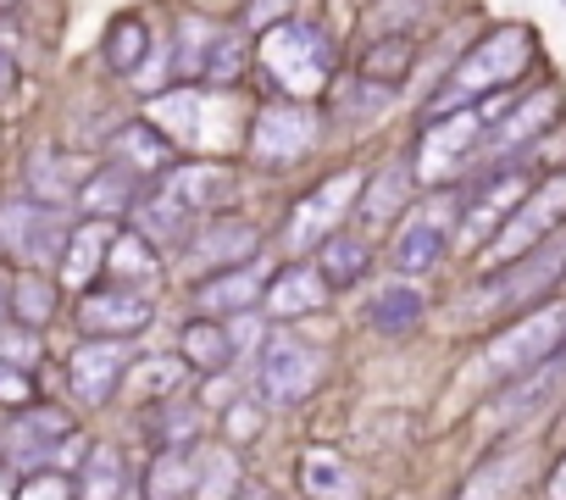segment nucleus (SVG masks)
<instances>
[{
	"label": "nucleus",
	"instance_id": "f257e3e1",
	"mask_svg": "<svg viewBox=\"0 0 566 500\" xmlns=\"http://www.w3.org/2000/svg\"><path fill=\"white\" fill-rule=\"evenodd\" d=\"M533 62H538V34H533L527 23H516V18L483 23V29L472 34V45L455 56V67L433 84L428 106L417 112V128L433 123V117H444V112H467V106H478V101H489V95L516 90V84L533 73Z\"/></svg>",
	"mask_w": 566,
	"mask_h": 500
},
{
	"label": "nucleus",
	"instance_id": "f03ea898",
	"mask_svg": "<svg viewBox=\"0 0 566 500\" xmlns=\"http://www.w3.org/2000/svg\"><path fill=\"white\" fill-rule=\"evenodd\" d=\"M255 73L277 101H323L328 84L339 79V45L317 18H290L255 45Z\"/></svg>",
	"mask_w": 566,
	"mask_h": 500
},
{
	"label": "nucleus",
	"instance_id": "7ed1b4c3",
	"mask_svg": "<svg viewBox=\"0 0 566 500\" xmlns=\"http://www.w3.org/2000/svg\"><path fill=\"white\" fill-rule=\"evenodd\" d=\"M560 345H566V301H544V306H533V312L500 323V329L483 340V351L472 356V378H483L489 389H500V384H511V378L544 367Z\"/></svg>",
	"mask_w": 566,
	"mask_h": 500
},
{
	"label": "nucleus",
	"instance_id": "20e7f679",
	"mask_svg": "<svg viewBox=\"0 0 566 500\" xmlns=\"http://www.w3.org/2000/svg\"><path fill=\"white\" fill-rule=\"evenodd\" d=\"M244 384L261 406L272 412H290V406H306L323 384V351L306 345L301 334H290L283 323L266 329V340L255 345L250 367H244Z\"/></svg>",
	"mask_w": 566,
	"mask_h": 500
},
{
	"label": "nucleus",
	"instance_id": "39448f33",
	"mask_svg": "<svg viewBox=\"0 0 566 500\" xmlns=\"http://www.w3.org/2000/svg\"><path fill=\"white\" fill-rule=\"evenodd\" d=\"M323 134H328L323 101H266L261 112H250L244 156L261 173H290L323 145Z\"/></svg>",
	"mask_w": 566,
	"mask_h": 500
},
{
	"label": "nucleus",
	"instance_id": "423d86ee",
	"mask_svg": "<svg viewBox=\"0 0 566 500\" xmlns=\"http://www.w3.org/2000/svg\"><path fill=\"white\" fill-rule=\"evenodd\" d=\"M361 189H367V167H339V173L317 178L290 211H283L277 244L290 250L295 262L312 257V250H317L328 233L350 228V217H356V206H361Z\"/></svg>",
	"mask_w": 566,
	"mask_h": 500
},
{
	"label": "nucleus",
	"instance_id": "0eeeda50",
	"mask_svg": "<svg viewBox=\"0 0 566 500\" xmlns=\"http://www.w3.org/2000/svg\"><path fill=\"white\" fill-rule=\"evenodd\" d=\"M560 228H566V167L538 173L533 195L505 217V228H500V233L478 250V257H472L478 279H489V273H500V268L522 262L533 244H544V239H549V233H560Z\"/></svg>",
	"mask_w": 566,
	"mask_h": 500
},
{
	"label": "nucleus",
	"instance_id": "6e6552de",
	"mask_svg": "<svg viewBox=\"0 0 566 500\" xmlns=\"http://www.w3.org/2000/svg\"><path fill=\"white\" fill-rule=\"evenodd\" d=\"M483 139H489L483 106L444 112V117L422 123V128H417V145H411L422 189H433V184H439V189H444V184H467V178L478 173V162H483Z\"/></svg>",
	"mask_w": 566,
	"mask_h": 500
},
{
	"label": "nucleus",
	"instance_id": "1a4fd4ad",
	"mask_svg": "<svg viewBox=\"0 0 566 500\" xmlns=\"http://www.w3.org/2000/svg\"><path fill=\"white\" fill-rule=\"evenodd\" d=\"M533 184H538V167H533V162H511V167H483V173H472V178L461 184L455 244L478 257V250L505 228V217L533 195Z\"/></svg>",
	"mask_w": 566,
	"mask_h": 500
},
{
	"label": "nucleus",
	"instance_id": "9d476101",
	"mask_svg": "<svg viewBox=\"0 0 566 500\" xmlns=\"http://www.w3.org/2000/svg\"><path fill=\"white\" fill-rule=\"evenodd\" d=\"M67 239H73V222L62 206L34 200V195L0 200V244H7V257H18L23 273H56L67 257Z\"/></svg>",
	"mask_w": 566,
	"mask_h": 500
},
{
	"label": "nucleus",
	"instance_id": "9b49d317",
	"mask_svg": "<svg viewBox=\"0 0 566 500\" xmlns=\"http://www.w3.org/2000/svg\"><path fill=\"white\" fill-rule=\"evenodd\" d=\"M555 128H560V84H538L533 95H516V101H511V112L489 128L478 173H483V167L533 162V150H538Z\"/></svg>",
	"mask_w": 566,
	"mask_h": 500
},
{
	"label": "nucleus",
	"instance_id": "f8f14e48",
	"mask_svg": "<svg viewBox=\"0 0 566 500\" xmlns=\"http://www.w3.org/2000/svg\"><path fill=\"white\" fill-rule=\"evenodd\" d=\"M417 206H422L417 156L400 150V156H389L378 173H367V189H361V206H356V228H361L367 239H384V233H395Z\"/></svg>",
	"mask_w": 566,
	"mask_h": 500
},
{
	"label": "nucleus",
	"instance_id": "ddd939ff",
	"mask_svg": "<svg viewBox=\"0 0 566 500\" xmlns=\"http://www.w3.org/2000/svg\"><path fill=\"white\" fill-rule=\"evenodd\" d=\"M73 323L84 340H139L156 323V301L139 290H123V284H95L78 295Z\"/></svg>",
	"mask_w": 566,
	"mask_h": 500
},
{
	"label": "nucleus",
	"instance_id": "4468645a",
	"mask_svg": "<svg viewBox=\"0 0 566 500\" xmlns=\"http://www.w3.org/2000/svg\"><path fill=\"white\" fill-rule=\"evenodd\" d=\"M128 373H134L128 340H78L73 356H67V389L84 412L112 406V395L128 384Z\"/></svg>",
	"mask_w": 566,
	"mask_h": 500
},
{
	"label": "nucleus",
	"instance_id": "2eb2a0df",
	"mask_svg": "<svg viewBox=\"0 0 566 500\" xmlns=\"http://www.w3.org/2000/svg\"><path fill=\"white\" fill-rule=\"evenodd\" d=\"M78 434V423L62 412V406H23L12 423H7V445H0V456H7L18 472H45L56 467V450Z\"/></svg>",
	"mask_w": 566,
	"mask_h": 500
},
{
	"label": "nucleus",
	"instance_id": "dca6fc26",
	"mask_svg": "<svg viewBox=\"0 0 566 500\" xmlns=\"http://www.w3.org/2000/svg\"><path fill=\"white\" fill-rule=\"evenodd\" d=\"M161 189H167L172 200H184V206L206 222V217L233 211V200H239V173H233V162H217V156H184V162L161 178Z\"/></svg>",
	"mask_w": 566,
	"mask_h": 500
},
{
	"label": "nucleus",
	"instance_id": "f3484780",
	"mask_svg": "<svg viewBox=\"0 0 566 500\" xmlns=\"http://www.w3.org/2000/svg\"><path fill=\"white\" fill-rule=\"evenodd\" d=\"M272 273H277V268H272L266 257H255V262H244V268H222V273L195 279V290H189L195 317H239V312H261Z\"/></svg>",
	"mask_w": 566,
	"mask_h": 500
},
{
	"label": "nucleus",
	"instance_id": "a211bd4d",
	"mask_svg": "<svg viewBox=\"0 0 566 500\" xmlns=\"http://www.w3.org/2000/svg\"><path fill=\"white\" fill-rule=\"evenodd\" d=\"M184 257L200 268V279H206V273H222V268H244V262L261 257V228H255L250 217H239V211L206 217Z\"/></svg>",
	"mask_w": 566,
	"mask_h": 500
},
{
	"label": "nucleus",
	"instance_id": "6ab92c4d",
	"mask_svg": "<svg viewBox=\"0 0 566 500\" xmlns=\"http://www.w3.org/2000/svg\"><path fill=\"white\" fill-rule=\"evenodd\" d=\"M328 301H334V284L317 273L312 257H306V262H283V268L272 273V284H266L261 317H266V323H295V317L328 312Z\"/></svg>",
	"mask_w": 566,
	"mask_h": 500
},
{
	"label": "nucleus",
	"instance_id": "aec40b11",
	"mask_svg": "<svg viewBox=\"0 0 566 500\" xmlns=\"http://www.w3.org/2000/svg\"><path fill=\"white\" fill-rule=\"evenodd\" d=\"M444 257H450V228H444L428 206H417V211L389 233V268H395L400 279H428V273L444 268Z\"/></svg>",
	"mask_w": 566,
	"mask_h": 500
},
{
	"label": "nucleus",
	"instance_id": "412c9836",
	"mask_svg": "<svg viewBox=\"0 0 566 500\" xmlns=\"http://www.w3.org/2000/svg\"><path fill=\"white\" fill-rule=\"evenodd\" d=\"M117 233H123V222H112V217H78V222H73L67 257H62V268H56L62 290L84 295V290H95V284L106 279V257H112V239H117Z\"/></svg>",
	"mask_w": 566,
	"mask_h": 500
},
{
	"label": "nucleus",
	"instance_id": "4be33fe9",
	"mask_svg": "<svg viewBox=\"0 0 566 500\" xmlns=\"http://www.w3.org/2000/svg\"><path fill=\"white\" fill-rule=\"evenodd\" d=\"M128 228H134V233H145V239L161 250V257H167V250L178 257V250H189V239L200 233V217H195L184 200H172V195L156 184V189H145V200L134 206Z\"/></svg>",
	"mask_w": 566,
	"mask_h": 500
},
{
	"label": "nucleus",
	"instance_id": "5701e85b",
	"mask_svg": "<svg viewBox=\"0 0 566 500\" xmlns=\"http://www.w3.org/2000/svg\"><path fill=\"white\" fill-rule=\"evenodd\" d=\"M145 178L134 173V167H123L117 156H106V162H95V173L84 178V189H78V206H84V217H112V222H123V217H134V206L145 200Z\"/></svg>",
	"mask_w": 566,
	"mask_h": 500
},
{
	"label": "nucleus",
	"instance_id": "b1692460",
	"mask_svg": "<svg viewBox=\"0 0 566 500\" xmlns=\"http://www.w3.org/2000/svg\"><path fill=\"white\" fill-rule=\"evenodd\" d=\"M312 262H317V273L334 284V295H339V290H356V284H367V279H373V262H378V239H367V233L350 222V228L328 233V239L312 250Z\"/></svg>",
	"mask_w": 566,
	"mask_h": 500
},
{
	"label": "nucleus",
	"instance_id": "393cba45",
	"mask_svg": "<svg viewBox=\"0 0 566 500\" xmlns=\"http://www.w3.org/2000/svg\"><path fill=\"white\" fill-rule=\"evenodd\" d=\"M112 156H117L123 167H134L145 184H150V178L161 184V178H167V173L184 162V150H178V145H172V139H167V134L150 123V117H128V123L112 134Z\"/></svg>",
	"mask_w": 566,
	"mask_h": 500
},
{
	"label": "nucleus",
	"instance_id": "a878e982",
	"mask_svg": "<svg viewBox=\"0 0 566 500\" xmlns=\"http://www.w3.org/2000/svg\"><path fill=\"white\" fill-rule=\"evenodd\" d=\"M527 478H533V450H527V439H511L478 461V472L461 483L455 500H516Z\"/></svg>",
	"mask_w": 566,
	"mask_h": 500
},
{
	"label": "nucleus",
	"instance_id": "bb28decb",
	"mask_svg": "<svg viewBox=\"0 0 566 500\" xmlns=\"http://www.w3.org/2000/svg\"><path fill=\"white\" fill-rule=\"evenodd\" d=\"M422 323H428V295H422L411 279H389V284L373 290V301H367V329H373L378 340H411V334H422Z\"/></svg>",
	"mask_w": 566,
	"mask_h": 500
},
{
	"label": "nucleus",
	"instance_id": "cd10ccee",
	"mask_svg": "<svg viewBox=\"0 0 566 500\" xmlns=\"http://www.w3.org/2000/svg\"><path fill=\"white\" fill-rule=\"evenodd\" d=\"M295 483L306 500H361V478H356L350 456L334 445H306L295 456Z\"/></svg>",
	"mask_w": 566,
	"mask_h": 500
},
{
	"label": "nucleus",
	"instance_id": "c85d7f7f",
	"mask_svg": "<svg viewBox=\"0 0 566 500\" xmlns=\"http://www.w3.org/2000/svg\"><path fill=\"white\" fill-rule=\"evenodd\" d=\"M195 494H200V450L195 445L150 450L139 472V500H195Z\"/></svg>",
	"mask_w": 566,
	"mask_h": 500
},
{
	"label": "nucleus",
	"instance_id": "c756f323",
	"mask_svg": "<svg viewBox=\"0 0 566 500\" xmlns=\"http://www.w3.org/2000/svg\"><path fill=\"white\" fill-rule=\"evenodd\" d=\"M90 173H95V167H90L84 156H67L62 145H40V150L29 156V189H23V195L62 206V200H78V189H84Z\"/></svg>",
	"mask_w": 566,
	"mask_h": 500
},
{
	"label": "nucleus",
	"instance_id": "7c9ffc66",
	"mask_svg": "<svg viewBox=\"0 0 566 500\" xmlns=\"http://www.w3.org/2000/svg\"><path fill=\"white\" fill-rule=\"evenodd\" d=\"M161 262H167V257H161L145 233L123 228V233L112 239V257H106V279H101V284H123V290L150 295V290L161 284Z\"/></svg>",
	"mask_w": 566,
	"mask_h": 500
},
{
	"label": "nucleus",
	"instance_id": "2f4dec72",
	"mask_svg": "<svg viewBox=\"0 0 566 500\" xmlns=\"http://www.w3.org/2000/svg\"><path fill=\"white\" fill-rule=\"evenodd\" d=\"M150 56H156V40H150V23H145L139 12H123V18L106 23V34H101V62H106L112 79H139Z\"/></svg>",
	"mask_w": 566,
	"mask_h": 500
},
{
	"label": "nucleus",
	"instance_id": "473e14b6",
	"mask_svg": "<svg viewBox=\"0 0 566 500\" xmlns=\"http://www.w3.org/2000/svg\"><path fill=\"white\" fill-rule=\"evenodd\" d=\"M222 34H228V23H217V18H206V12H178V18H172V40H167L172 73H178L184 84H200L206 56L217 51Z\"/></svg>",
	"mask_w": 566,
	"mask_h": 500
},
{
	"label": "nucleus",
	"instance_id": "72a5a7b5",
	"mask_svg": "<svg viewBox=\"0 0 566 500\" xmlns=\"http://www.w3.org/2000/svg\"><path fill=\"white\" fill-rule=\"evenodd\" d=\"M417 67H422V56H417V40H411V34H373V40H367V51L350 62V73H356V79L384 84V90H400Z\"/></svg>",
	"mask_w": 566,
	"mask_h": 500
},
{
	"label": "nucleus",
	"instance_id": "f704fd0d",
	"mask_svg": "<svg viewBox=\"0 0 566 500\" xmlns=\"http://www.w3.org/2000/svg\"><path fill=\"white\" fill-rule=\"evenodd\" d=\"M184 362H189V373H200V378H211V373H228L233 362H239V351H233V334H228V323L222 317H189L184 329H178V345H172Z\"/></svg>",
	"mask_w": 566,
	"mask_h": 500
},
{
	"label": "nucleus",
	"instance_id": "c9c22d12",
	"mask_svg": "<svg viewBox=\"0 0 566 500\" xmlns=\"http://www.w3.org/2000/svg\"><path fill=\"white\" fill-rule=\"evenodd\" d=\"M395 95L400 90H384V84H367V79H356L350 73V84H339V90H328V123L334 128H367V123H378L389 106H395Z\"/></svg>",
	"mask_w": 566,
	"mask_h": 500
},
{
	"label": "nucleus",
	"instance_id": "e433bc0d",
	"mask_svg": "<svg viewBox=\"0 0 566 500\" xmlns=\"http://www.w3.org/2000/svg\"><path fill=\"white\" fill-rule=\"evenodd\" d=\"M200 428H206V406H200V400H184V395L156 400V406L145 412V434H150L156 450H161V445H195Z\"/></svg>",
	"mask_w": 566,
	"mask_h": 500
},
{
	"label": "nucleus",
	"instance_id": "4c0bfd02",
	"mask_svg": "<svg viewBox=\"0 0 566 500\" xmlns=\"http://www.w3.org/2000/svg\"><path fill=\"white\" fill-rule=\"evenodd\" d=\"M56 312H62V279H51V273L12 279V323H29L45 334V323H56Z\"/></svg>",
	"mask_w": 566,
	"mask_h": 500
},
{
	"label": "nucleus",
	"instance_id": "58836bf2",
	"mask_svg": "<svg viewBox=\"0 0 566 500\" xmlns=\"http://www.w3.org/2000/svg\"><path fill=\"white\" fill-rule=\"evenodd\" d=\"M128 489V461L117 445H95L90 461L78 467V500H123Z\"/></svg>",
	"mask_w": 566,
	"mask_h": 500
},
{
	"label": "nucleus",
	"instance_id": "ea45409f",
	"mask_svg": "<svg viewBox=\"0 0 566 500\" xmlns=\"http://www.w3.org/2000/svg\"><path fill=\"white\" fill-rule=\"evenodd\" d=\"M450 0H373V34H411L439 23Z\"/></svg>",
	"mask_w": 566,
	"mask_h": 500
},
{
	"label": "nucleus",
	"instance_id": "a19ab883",
	"mask_svg": "<svg viewBox=\"0 0 566 500\" xmlns=\"http://www.w3.org/2000/svg\"><path fill=\"white\" fill-rule=\"evenodd\" d=\"M184 378H189V362L172 351V356H145V362H134V373H128V384H134V395L139 400H172L178 389H184Z\"/></svg>",
	"mask_w": 566,
	"mask_h": 500
},
{
	"label": "nucleus",
	"instance_id": "79ce46f5",
	"mask_svg": "<svg viewBox=\"0 0 566 500\" xmlns=\"http://www.w3.org/2000/svg\"><path fill=\"white\" fill-rule=\"evenodd\" d=\"M244 73H255V56H250V45H244V29H233V23H228V34L217 40V51L206 56V73H200V84L233 90Z\"/></svg>",
	"mask_w": 566,
	"mask_h": 500
},
{
	"label": "nucleus",
	"instance_id": "37998d69",
	"mask_svg": "<svg viewBox=\"0 0 566 500\" xmlns=\"http://www.w3.org/2000/svg\"><path fill=\"white\" fill-rule=\"evenodd\" d=\"M244 483V467L233 450H206L200 456V494L195 500H233Z\"/></svg>",
	"mask_w": 566,
	"mask_h": 500
},
{
	"label": "nucleus",
	"instance_id": "c03bdc74",
	"mask_svg": "<svg viewBox=\"0 0 566 500\" xmlns=\"http://www.w3.org/2000/svg\"><path fill=\"white\" fill-rule=\"evenodd\" d=\"M40 356H45V334L40 329H29V323H7V329H0V362H7V367L34 373Z\"/></svg>",
	"mask_w": 566,
	"mask_h": 500
},
{
	"label": "nucleus",
	"instance_id": "a18cd8bd",
	"mask_svg": "<svg viewBox=\"0 0 566 500\" xmlns=\"http://www.w3.org/2000/svg\"><path fill=\"white\" fill-rule=\"evenodd\" d=\"M261 423H266V406H261L255 395H239V400L222 412V434H228V445H250V439L261 434Z\"/></svg>",
	"mask_w": 566,
	"mask_h": 500
},
{
	"label": "nucleus",
	"instance_id": "49530a36",
	"mask_svg": "<svg viewBox=\"0 0 566 500\" xmlns=\"http://www.w3.org/2000/svg\"><path fill=\"white\" fill-rule=\"evenodd\" d=\"M18 500H78V483H73L67 472H56V467H45V472H23Z\"/></svg>",
	"mask_w": 566,
	"mask_h": 500
},
{
	"label": "nucleus",
	"instance_id": "de8ad7c7",
	"mask_svg": "<svg viewBox=\"0 0 566 500\" xmlns=\"http://www.w3.org/2000/svg\"><path fill=\"white\" fill-rule=\"evenodd\" d=\"M34 400H40L34 373H23V367H7V362H0V406H7V412H23V406H34Z\"/></svg>",
	"mask_w": 566,
	"mask_h": 500
},
{
	"label": "nucleus",
	"instance_id": "09e8293b",
	"mask_svg": "<svg viewBox=\"0 0 566 500\" xmlns=\"http://www.w3.org/2000/svg\"><path fill=\"white\" fill-rule=\"evenodd\" d=\"M290 7H295V0H250L239 29H244V34H272L277 23H290V18H295Z\"/></svg>",
	"mask_w": 566,
	"mask_h": 500
},
{
	"label": "nucleus",
	"instance_id": "8fccbe9b",
	"mask_svg": "<svg viewBox=\"0 0 566 500\" xmlns=\"http://www.w3.org/2000/svg\"><path fill=\"white\" fill-rule=\"evenodd\" d=\"M233 400H239V373H233V367H228V373H211V378L200 384V406H206V412L222 417Z\"/></svg>",
	"mask_w": 566,
	"mask_h": 500
},
{
	"label": "nucleus",
	"instance_id": "3c124183",
	"mask_svg": "<svg viewBox=\"0 0 566 500\" xmlns=\"http://www.w3.org/2000/svg\"><path fill=\"white\" fill-rule=\"evenodd\" d=\"M18 90V56L7 51V45H0V101H7Z\"/></svg>",
	"mask_w": 566,
	"mask_h": 500
},
{
	"label": "nucleus",
	"instance_id": "603ef678",
	"mask_svg": "<svg viewBox=\"0 0 566 500\" xmlns=\"http://www.w3.org/2000/svg\"><path fill=\"white\" fill-rule=\"evenodd\" d=\"M18 489H23V478H18V467L0 456V500H18Z\"/></svg>",
	"mask_w": 566,
	"mask_h": 500
},
{
	"label": "nucleus",
	"instance_id": "864d4df0",
	"mask_svg": "<svg viewBox=\"0 0 566 500\" xmlns=\"http://www.w3.org/2000/svg\"><path fill=\"white\" fill-rule=\"evenodd\" d=\"M544 500H566V456L549 467V483H544Z\"/></svg>",
	"mask_w": 566,
	"mask_h": 500
},
{
	"label": "nucleus",
	"instance_id": "5fc2aeb1",
	"mask_svg": "<svg viewBox=\"0 0 566 500\" xmlns=\"http://www.w3.org/2000/svg\"><path fill=\"white\" fill-rule=\"evenodd\" d=\"M7 323H12V279L0 273V329H7Z\"/></svg>",
	"mask_w": 566,
	"mask_h": 500
},
{
	"label": "nucleus",
	"instance_id": "6e6d98bb",
	"mask_svg": "<svg viewBox=\"0 0 566 500\" xmlns=\"http://www.w3.org/2000/svg\"><path fill=\"white\" fill-rule=\"evenodd\" d=\"M0 257H7V244H0Z\"/></svg>",
	"mask_w": 566,
	"mask_h": 500
},
{
	"label": "nucleus",
	"instance_id": "4d7b16f0",
	"mask_svg": "<svg viewBox=\"0 0 566 500\" xmlns=\"http://www.w3.org/2000/svg\"><path fill=\"white\" fill-rule=\"evenodd\" d=\"M560 12H566V0H560Z\"/></svg>",
	"mask_w": 566,
	"mask_h": 500
}]
</instances>
